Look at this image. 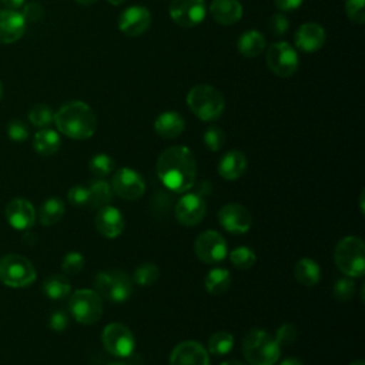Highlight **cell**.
<instances>
[{
    "label": "cell",
    "instance_id": "obj_4",
    "mask_svg": "<svg viewBox=\"0 0 365 365\" xmlns=\"http://www.w3.org/2000/svg\"><path fill=\"white\" fill-rule=\"evenodd\" d=\"M187 106L202 121H214L225 108L222 93L210 84H197L187 94Z\"/></svg>",
    "mask_w": 365,
    "mask_h": 365
},
{
    "label": "cell",
    "instance_id": "obj_22",
    "mask_svg": "<svg viewBox=\"0 0 365 365\" xmlns=\"http://www.w3.org/2000/svg\"><path fill=\"white\" fill-rule=\"evenodd\" d=\"M210 14L222 26L235 24L242 17V4L238 0H212Z\"/></svg>",
    "mask_w": 365,
    "mask_h": 365
},
{
    "label": "cell",
    "instance_id": "obj_38",
    "mask_svg": "<svg viewBox=\"0 0 365 365\" xmlns=\"http://www.w3.org/2000/svg\"><path fill=\"white\" fill-rule=\"evenodd\" d=\"M202 141H204V144L207 145L208 150L220 151L225 144V133L217 125H210L204 131Z\"/></svg>",
    "mask_w": 365,
    "mask_h": 365
},
{
    "label": "cell",
    "instance_id": "obj_8",
    "mask_svg": "<svg viewBox=\"0 0 365 365\" xmlns=\"http://www.w3.org/2000/svg\"><path fill=\"white\" fill-rule=\"evenodd\" d=\"M103 298L94 289H77L68 301L71 317L83 325L97 322L103 317Z\"/></svg>",
    "mask_w": 365,
    "mask_h": 365
},
{
    "label": "cell",
    "instance_id": "obj_26",
    "mask_svg": "<svg viewBox=\"0 0 365 365\" xmlns=\"http://www.w3.org/2000/svg\"><path fill=\"white\" fill-rule=\"evenodd\" d=\"M294 277L299 284L305 287H312L317 285L321 279V268L317 261L304 257L297 261L294 267Z\"/></svg>",
    "mask_w": 365,
    "mask_h": 365
},
{
    "label": "cell",
    "instance_id": "obj_32",
    "mask_svg": "<svg viewBox=\"0 0 365 365\" xmlns=\"http://www.w3.org/2000/svg\"><path fill=\"white\" fill-rule=\"evenodd\" d=\"M234 336L230 332L218 331L214 332L207 342V349L212 355H225L234 348Z\"/></svg>",
    "mask_w": 365,
    "mask_h": 365
},
{
    "label": "cell",
    "instance_id": "obj_29",
    "mask_svg": "<svg viewBox=\"0 0 365 365\" xmlns=\"http://www.w3.org/2000/svg\"><path fill=\"white\" fill-rule=\"evenodd\" d=\"M64 210L66 207L61 198L50 197L41 204L38 211V220L46 227L53 225L61 220V217L64 215Z\"/></svg>",
    "mask_w": 365,
    "mask_h": 365
},
{
    "label": "cell",
    "instance_id": "obj_33",
    "mask_svg": "<svg viewBox=\"0 0 365 365\" xmlns=\"http://www.w3.org/2000/svg\"><path fill=\"white\" fill-rule=\"evenodd\" d=\"M158 278H160L158 267L153 262H144L134 269L131 281L141 287H150L155 284Z\"/></svg>",
    "mask_w": 365,
    "mask_h": 365
},
{
    "label": "cell",
    "instance_id": "obj_28",
    "mask_svg": "<svg viewBox=\"0 0 365 365\" xmlns=\"http://www.w3.org/2000/svg\"><path fill=\"white\" fill-rule=\"evenodd\" d=\"M204 285L207 292L211 295L224 294L231 285V274L225 268H212L205 275Z\"/></svg>",
    "mask_w": 365,
    "mask_h": 365
},
{
    "label": "cell",
    "instance_id": "obj_5",
    "mask_svg": "<svg viewBox=\"0 0 365 365\" xmlns=\"http://www.w3.org/2000/svg\"><path fill=\"white\" fill-rule=\"evenodd\" d=\"M334 259L341 272L351 278H359L365 272V245L359 237L349 235L338 241Z\"/></svg>",
    "mask_w": 365,
    "mask_h": 365
},
{
    "label": "cell",
    "instance_id": "obj_31",
    "mask_svg": "<svg viewBox=\"0 0 365 365\" xmlns=\"http://www.w3.org/2000/svg\"><path fill=\"white\" fill-rule=\"evenodd\" d=\"M71 291V285L68 279L64 275H50L43 282V292L50 299H63L66 298Z\"/></svg>",
    "mask_w": 365,
    "mask_h": 365
},
{
    "label": "cell",
    "instance_id": "obj_16",
    "mask_svg": "<svg viewBox=\"0 0 365 365\" xmlns=\"http://www.w3.org/2000/svg\"><path fill=\"white\" fill-rule=\"evenodd\" d=\"M207 211V204L204 198L197 192H190L182 195L174 208L175 218L180 224L185 227H192L201 222Z\"/></svg>",
    "mask_w": 365,
    "mask_h": 365
},
{
    "label": "cell",
    "instance_id": "obj_34",
    "mask_svg": "<svg viewBox=\"0 0 365 365\" xmlns=\"http://www.w3.org/2000/svg\"><path fill=\"white\" fill-rule=\"evenodd\" d=\"M114 165H115L114 160L108 154H104V153L96 154L88 161V168L97 178H104V177L110 175L114 170Z\"/></svg>",
    "mask_w": 365,
    "mask_h": 365
},
{
    "label": "cell",
    "instance_id": "obj_9",
    "mask_svg": "<svg viewBox=\"0 0 365 365\" xmlns=\"http://www.w3.org/2000/svg\"><path fill=\"white\" fill-rule=\"evenodd\" d=\"M265 60L268 68L281 78L294 76L299 66L297 50L287 41L272 43L267 50Z\"/></svg>",
    "mask_w": 365,
    "mask_h": 365
},
{
    "label": "cell",
    "instance_id": "obj_1",
    "mask_svg": "<svg viewBox=\"0 0 365 365\" xmlns=\"http://www.w3.org/2000/svg\"><path fill=\"white\" fill-rule=\"evenodd\" d=\"M157 177L171 191H188L197 177V161L185 145H173L164 150L157 160Z\"/></svg>",
    "mask_w": 365,
    "mask_h": 365
},
{
    "label": "cell",
    "instance_id": "obj_55",
    "mask_svg": "<svg viewBox=\"0 0 365 365\" xmlns=\"http://www.w3.org/2000/svg\"><path fill=\"white\" fill-rule=\"evenodd\" d=\"M1 97H3V84L0 81V101H1Z\"/></svg>",
    "mask_w": 365,
    "mask_h": 365
},
{
    "label": "cell",
    "instance_id": "obj_18",
    "mask_svg": "<svg viewBox=\"0 0 365 365\" xmlns=\"http://www.w3.org/2000/svg\"><path fill=\"white\" fill-rule=\"evenodd\" d=\"M27 23L17 10H0V44H13L26 33Z\"/></svg>",
    "mask_w": 365,
    "mask_h": 365
},
{
    "label": "cell",
    "instance_id": "obj_51",
    "mask_svg": "<svg viewBox=\"0 0 365 365\" xmlns=\"http://www.w3.org/2000/svg\"><path fill=\"white\" fill-rule=\"evenodd\" d=\"M220 365H245V364H242L240 361H225V362H221Z\"/></svg>",
    "mask_w": 365,
    "mask_h": 365
},
{
    "label": "cell",
    "instance_id": "obj_14",
    "mask_svg": "<svg viewBox=\"0 0 365 365\" xmlns=\"http://www.w3.org/2000/svg\"><path fill=\"white\" fill-rule=\"evenodd\" d=\"M218 221L221 227L232 234H244L252 225V215L244 205L238 202H230L220 208Z\"/></svg>",
    "mask_w": 365,
    "mask_h": 365
},
{
    "label": "cell",
    "instance_id": "obj_2",
    "mask_svg": "<svg viewBox=\"0 0 365 365\" xmlns=\"http://www.w3.org/2000/svg\"><path fill=\"white\" fill-rule=\"evenodd\" d=\"M57 130L73 140H87L97 128V118L88 104L80 100L63 104L54 113Z\"/></svg>",
    "mask_w": 365,
    "mask_h": 365
},
{
    "label": "cell",
    "instance_id": "obj_43",
    "mask_svg": "<svg viewBox=\"0 0 365 365\" xmlns=\"http://www.w3.org/2000/svg\"><path fill=\"white\" fill-rule=\"evenodd\" d=\"M297 328L292 324H282L278 329H277V335L275 339L279 344V346L284 345H291L295 339H297Z\"/></svg>",
    "mask_w": 365,
    "mask_h": 365
},
{
    "label": "cell",
    "instance_id": "obj_24",
    "mask_svg": "<svg viewBox=\"0 0 365 365\" xmlns=\"http://www.w3.org/2000/svg\"><path fill=\"white\" fill-rule=\"evenodd\" d=\"M185 128L184 118L177 111H164L154 121L155 133L163 138H175Z\"/></svg>",
    "mask_w": 365,
    "mask_h": 365
},
{
    "label": "cell",
    "instance_id": "obj_45",
    "mask_svg": "<svg viewBox=\"0 0 365 365\" xmlns=\"http://www.w3.org/2000/svg\"><path fill=\"white\" fill-rule=\"evenodd\" d=\"M23 17L26 20V23H33V21H37L41 16H43V7L36 3V1H30L27 4H23Z\"/></svg>",
    "mask_w": 365,
    "mask_h": 365
},
{
    "label": "cell",
    "instance_id": "obj_27",
    "mask_svg": "<svg viewBox=\"0 0 365 365\" xmlns=\"http://www.w3.org/2000/svg\"><path fill=\"white\" fill-rule=\"evenodd\" d=\"M60 135L51 128H41L36 133L33 140V147L40 155H53L60 148Z\"/></svg>",
    "mask_w": 365,
    "mask_h": 365
},
{
    "label": "cell",
    "instance_id": "obj_13",
    "mask_svg": "<svg viewBox=\"0 0 365 365\" xmlns=\"http://www.w3.org/2000/svg\"><path fill=\"white\" fill-rule=\"evenodd\" d=\"M207 14L204 0H171L170 17L171 20L184 29H191L202 23Z\"/></svg>",
    "mask_w": 365,
    "mask_h": 365
},
{
    "label": "cell",
    "instance_id": "obj_44",
    "mask_svg": "<svg viewBox=\"0 0 365 365\" xmlns=\"http://www.w3.org/2000/svg\"><path fill=\"white\" fill-rule=\"evenodd\" d=\"M67 198L74 205H86L88 204V200H90L88 188L84 185H74L68 190Z\"/></svg>",
    "mask_w": 365,
    "mask_h": 365
},
{
    "label": "cell",
    "instance_id": "obj_12",
    "mask_svg": "<svg viewBox=\"0 0 365 365\" xmlns=\"http://www.w3.org/2000/svg\"><path fill=\"white\" fill-rule=\"evenodd\" d=\"M111 188L113 192L117 194L120 198L134 201L143 197V194L145 192V181L138 171L130 167H121L115 170L113 175Z\"/></svg>",
    "mask_w": 365,
    "mask_h": 365
},
{
    "label": "cell",
    "instance_id": "obj_40",
    "mask_svg": "<svg viewBox=\"0 0 365 365\" xmlns=\"http://www.w3.org/2000/svg\"><path fill=\"white\" fill-rule=\"evenodd\" d=\"M364 3H365V0H346L345 1V13L352 23H356V24L365 23Z\"/></svg>",
    "mask_w": 365,
    "mask_h": 365
},
{
    "label": "cell",
    "instance_id": "obj_25",
    "mask_svg": "<svg viewBox=\"0 0 365 365\" xmlns=\"http://www.w3.org/2000/svg\"><path fill=\"white\" fill-rule=\"evenodd\" d=\"M265 46H267L265 37L258 30H254V29L244 31L237 40L238 51L247 58H254L259 56L264 51Z\"/></svg>",
    "mask_w": 365,
    "mask_h": 365
},
{
    "label": "cell",
    "instance_id": "obj_10",
    "mask_svg": "<svg viewBox=\"0 0 365 365\" xmlns=\"http://www.w3.org/2000/svg\"><path fill=\"white\" fill-rule=\"evenodd\" d=\"M101 342L106 351L117 358L130 356L135 346L131 329L121 322L107 324L101 332Z\"/></svg>",
    "mask_w": 365,
    "mask_h": 365
},
{
    "label": "cell",
    "instance_id": "obj_54",
    "mask_svg": "<svg viewBox=\"0 0 365 365\" xmlns=\"http://www.w3.org/2000/svg\"><path fill=\"white\" fill-rule=\"evenodd\" d=\"M349 365H365V364H364V361H362V359H356V361L351 362Z\"/></svg>",
    "mask_w": 365,
    "mask_h": 365
},
{
    "label": "cell",
    "instance_id": "obj_53",
    "mask_svg": "<svg viewBox=\"0 0 365 365\" xmlns=\"http://www.w3.org/2000/svg\"><path fill=\"white\" fill-rule=\"evenodd\" d=\"M125 0H107V3H110V4H113V6H120V4H123Z\"/></svg>",
    "mask_w": 365,
    "mask_h": 365
},
{
    "label": "cell",
    "instance_id": "obj_15",
    "mask_svg": "<svg viewBox=\"0 0 365 365\" xmlns=\"http://www.w3.org/2000/svg\"><path fill=\"white\" fill-rule=\"evenodd\" d=\"M153 17L144 6H130L121 11L118 17V29L121 33L130 37L144 34L151 26Z\"/></svg>",
    "mask_w": 365,
    "mask_h": 365
},
{
    "label": "cell",
    "instance_id": "obj_23",
    "mask_svg": "<svg viewBox=\"0 0 365 365\" xmlns=\"http://www.w3.org/2000/svg\"><path fill=\"white\" fill-rule=\"evenodd\" d=\"M247 170V157L238 150L225 153L218 163V174L224 180L234 181L242 177Z\"/></svg>",
    "mask_w": 365,
    "mask_h": 365
},
{
    "label": "cell",
    "instance_id": "obj_11",
    "mask_svg": "<svg viewBox=\"0 0 365 365\" xmlns=\"http://www.w3.org/2000/svg\"><path fill=\"white\" fill-rule=\"evenodd\" d=\"M194 252L200 261L205 264H217L227 257V241L218 231H202L194 241Z\"/></svg>",
    "mask_w": 365,
    "mask_h": 365
},
{
    "label": "cell",
    "instance_id": "obj_56",
    "mask_svg": "<svg viewBox=\"0 0 365 365\" xmlns=\"http://www.w3.org/2000/svg\"><path fill=\"white\" fill-rule=\"evenodd\" d=\"M107 365H125L123 362H111V364H107Z\"/></svg>",
    "mask_w": 365,
    "mask_h": 365
},
{
    "label": "cell",
    "instance_id": "obj_47",
    "mask_svg": "<svg viewBox=\"0 0 365 365\" xmlns=\"http://www.w3.org/2000/svg\"><path fill=\"white\" fill-rule=\"evenodd\" d=\"M304 0H274V4L281 11H294L297 10Z\"/></svg>",
    "mask_w": 365,
    "mask_h": 365
},
{
    "label": "cell",
    "instance_id": "obj_50",
    "mask_svg": "<svg viewBox=\"0 0 365 365\" xmlns=\"http://www.w3.org/2000/svg\"><path fill=\"white\" fill-rule=\"evenodd\" d=\"M76 3H78V4H81V6H91V4H94L97 0H74Z\"/></svg>",
    "mask_w": 365,
    "mask_h": 365
},
{
    "label": "cell",
    "instance_id": "obj_52",
    "mask_svg": "<svg viewBox=\"0 0 365 365\" xmlns=\"http://www.w3.org/2000/svg\"><path fill=\"white\" fill-rule=\"evenodd\" d=\"M359 208H361V212L364 214V191H361V195H359Z\"/></svg>",
    "mask_w": 365,
    "mask_h": 365
},
{
    "label": "cell",
    "instance_id": "obj_36",
    "mask_svg": "<svg viewBox=\"0 0 365 365\" xmlns=\"http://www.w3.org/2000/svg\"><path fill=\"white\" fill-rule=\"evenodd\" d=\"M255 252L248 247H237L230 251V261L238 269H250L255 264Z\"/></svg>",
    "mask_w": 365,
    "mask_h": 365
},
{
    "label": "cell",
    "instance_id": "obj_48",
    "mask_svg": "<svg viewBox=\"0 0 365 365\" xmlns=\"http://www.w3.org/2000/svg\"><path fill=\"white\" fill-rule=\"evenodd\" d=\"M0 1L6 6V9L17 10V9H20V7L24 4L26 0H0Z\"/></svg>",
    "mask_w": 365,
    "mask_h": 365
},
{
    "label": "cell",
    "instance_id": "obj_39",
    "mask_svg": "<svg viewBox=\"0 0 365 365\" xmlns=\"http://www.w3.org/2000/svg\"><path fill=\"white\" fill-rule=\"evenodd\" d=\"M61 268L66 274L68 275H76L78 272H81V269L84 268V257L77 252V251H71V252H67L63 258V262H61Z\"/></svg>",
    "mask_w": 365,
    "mask_h": 365
},
{
    "label": "cell",
    "instance_id": "obj_35",
    "mask_svg": "<svg viewBox=\"0 0 365 365\" xmlns=\"http://www.w3.org/2000/svg\"><path fill=\"white\" fill-rule=\"evenodd\" d=\"M29 120L33 125L46 128L54 121V111L47 104H36L29 111Z\"/></svg>",
    "mask_w": 365,
    "mask_h": 365
},
{
    "label": "cell",
    "instance_id": "obj_21",
    "mask_svg": "<svg viewBox=\"0 0 365 365\" xmlns=\"http://www.w3.org/2000/svg\"><path fill=\"white\" fill-rule=\"evenodd\" d=\"M4 214L10 225L17 230H27L33 227L36 221V210L26 198H14L9 201Z\"/></svg>",
    "mask_w": 365,
    "mask_h": 365
},
{
    "label": "cell",
    "instance_id": "obj_17",
    "mask_svg": "<svg viewBox=\"0 0 365 365\" xmlns=\"http://www.w3.org/2000/svg\"><path fill=\"white\" fill-rule=\"evenodd\" d=\"M170 365H210L208 351L197 341H182L171 351Z\"/></svg>",
    "mask_w": 365,
    "mask_h": 365
},
{
    "label": "cell",
    "instance_id": "obj_20",
    "mask_svg": "<svg viewBox=\"0 0 365 365\" xmlns=\"http://www.w3.org/2000/svg\"><path fill=\"white\" fill-rule=\"evenodd\" d=\"M327 34L322 26L317 23H304L301 24L294 36V41L298 50L304 53H314L324 47Z\"/></svg>",
    "mask_w": 365,
    "mask_h": 365
},
{
    "label": "cell",
    "instance_id": "obj_19",
    "mask_svg": "<svg viewBox=\"0 0 365 365\" xmlns=\"http://www.w3.org/2000/svg\"><path fill=\"white\" fill-rule=\"evenodd\" d=\"M94 224L97 231L106 238H117L125 227V220L118 208L106 205L98 208L96 214Z\"/></svg>",
    "mask_w": 365,
    "mask_h": 365
},
{
    "label": "cell",
    "instance_id": "obj_6",
    "mask_svg": "<svg viewBox=\"0 0 365 365\" xmlns=\"http://www.w3.org/2000/svg\"><path fill=\"white\" fill-rule=\"evenodd\" d=\"M94 291L107 301L121 304L130 298L133 281L120 269L100 271L94 279Z\"/></svg>",
    "mask_w": 365,
    "mask_h": 365
},
{
    "label": "cell",
    "instance_id": "obj_30",
    "mask_svg": "<svg viewBox=\"0 0 365 365\" xmlns=\"http://www.w3.org/2000/svg\"><path fill=\"white\" fill-rule=\"evenodd\" d=\"M88 192H90L88 204L94 208H101V207L108 205L113 198V194H114L111 185L103 178L93 181L88 187Z\"/></svg>",
    "mask_w": 365,
    "mask_h": 365
},
{
    "label": "cell",
    "instance_id": "obj_3",
    "mask_svg": "<svg viewBox=\"0 0 365 365\" xmlns=\"http://www.w3.org/2000/svg\"><path fill=\"white\" fill-rule=\"evenodd\" d=\"M242 355L251 365H274L279 359L281 346L275 336L254 328L242 339Z\"/></svg>",
    "mask_w": 365,
    "mask_h": 365
},
{
    "label": "cell",
    "instance_id": "obj_46",
    "mask_svg": "<svg viewBox=\"0 0 365 365\" xmlns=\"http://www.w3.org/2000/svg\"><path fill=\"white\" fill-rule=\"evenodd\" d=\"M68 325V317L64 311L58 309V311H54L50 318H48V327L53 329V331H63L66 329Z\"/></svg>",
    "mask_w": 365,
    "mask_h": 365
},
{
    "label": "cell",
    "instance_id": "obj_7",
    "mask_svg": "<svg viewBox=\"0 0 365 365\" xmlns=\"http://www.w3.org/2000/svg\"><path fill=\"white\" fill-rule=\"evenodd\" d=\"M34 265L23 255L9 254L0 258V281L13 288H24L36 279Z\"/></svg>",
    "mask_w": 365,
    "mask_h": 365
},
{
    "label": "cell",
    "instance_id": "obj_49",
    "mask_svg": "<svg viewBox=\"0 0 365 365\" xmlns=\"http://www.w3.org/2000/svg\"><path fill=\"white\" fill-rule=\"evenodd\" d=\"M279 365H304V364L297 358H285L284 361L279 362Z\"/></svg>",
    "mask_w": 365,
    "mask_h": 365
},
{
    "label": "cell",
    "instance_id": "obj_37",
    "mask_svg": "<svg viewBox=\"0 0 365 365\" xmlns=\"http://www.w3.org/2000/svg\"><path fill=\"white\" fill-rule=\"evenodd\" d=\"M332 294L335 297L336 301L339 302H348L354 294H355V282L351 277H342V278H338L334 284V288H332Z\"/></svg>",
    "mask_w": 365,
    "mask_h": 365
},
{
    "label": "cell",
    "instance_id": "obj_42",
    "mask_svg": "<svg viewBox=\"0 0 365 365\" xmlns=\"http://www.w3.org/2000/svg\"><path fill=\"white\" fill-rule=\"evenodd\" d=\"M7 134L13 141L21 143L29 137V127L21 120H11L7 125Z\"/></svg>",
    "mask_w": 365,
    "mask_h": 365
},
{
    "label": "cell",
    "instance_id": "obj_41",
    "mask_svg": "<svg viewBox=\"0 0 365 365\" xmlns=\"http://www.w3.org/2000/svg\"><path fill=\"white\" fill-rule=\"evenodd\" d=\"M268 27H269V31L277 36V37H281L284 36L288 29H289V21L288 19L285 17V14L282 13H274L271 17H269V21H268Z\"/></svg>",
    "mask_w": 365,
    "mask_h": 365
}]
</instances>
